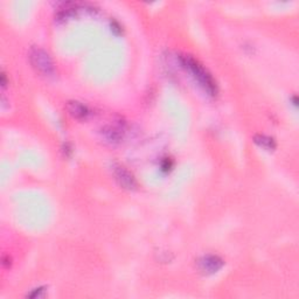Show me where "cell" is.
I'll use <instances>...</instances> for the list:
<instances>
[{
  "label": "cell",
  "mask_w": 299,
  "mask_h": 299,
  "mask_svg": "<svg viewBox=\"0 0 299 299\" xmlns=\"http://www.w3.org/2000/svg\"><path fill=\"white\" fill-rule=\"evenodd\" d=\"M28 58L32 67L37 71V73L45 75V76H52V75L54 74L55 68L54 63H53V60L51 56H49L48 53L46 51H44L42 48L33 47L31 51H29Z\"/></svg>",
  "instance_id": "obj_2"
},
{
  "label": "cell",
  "mask_w": 299,
  "mask_h": 299,
  "mask_svg": "<svg viewBox=\"0 0 299 299\" xmlns=\"http://www.w3.org/2000/svg\"><path fill=\"white\" fill-rule=\"evenodd\" d=\"M196 264L202 274L211 275L218 272L223 267V260L217 255H207L198 260Z\"/></svg>",
  "instance_id": "obj_4"
},
{
  "label": "cell",
  "mask_w": 299,
  "mask_h": 299,
  "mask_svg": "<svg viewBox=\"0 0 299 299\" xmlns=\"http://www.w3.org/2000/svg\"><path fill=\"white\" fill-rule=\"evenodd\" d=\"M113 176H115L117 183L123 188L129 189V191H134V189L137 188V181H136L134 174L129 172L124 166H113Z\"/></svg>",
  "instance_id": "obj_3"
},
{
  "label": "cell",
  "mask_w": 299,
  "mask_h": 299,
  "mask_svg": "<svg viewBox=\"0 0 299 299\" xmlns=\"http://www.w3.org/2000/svg\"><path fill=\"white\" fill-rule=\"evenodd\" d=\"M44 291H45L44 289H36L35 291H34L33 293L28 294V296H29V297H33V298H35V297H37V298H39V297H42V296H44V294H42Z\"/></svg>",
  "instance_id": "obj_8"
},
{
  "label": "cell",
  "mask_w": 299,
  "mask_h": 299,
  "mask_svg": "<svg viewBox=\"0 0 299 299\" xmlns=\"http://www.w3.org/2000/svg\"><path fill=\"white\" fill-rule=\"evenodd\" d=\"M6 83H7L6 82V75L3 74L2 75V86L4 87V88H5V87H6Z\"/></svg>",
  "instance_id": "obj_9"
},
{
  "label": "cell",
  "mask_w": 299,
  "mask_h": 299,
  "mask_svg": "<svg viewBox=\"0 0 299 299\" xmlns=\"http://www.w3.org/2000/svg\"><path fill=\"white\" fill-rule=\"evenodd\" d=\"M181 62H183V66L192 74V76L195 78V81H198L199 84L202 87L203 90L208 95L215 96L218 94L217 82L214 81L213 76L208 73V70L198 60H195L191 55H184L181 58Z\"/></svg>",
  "instance_id": "obj_1"
},
{
  "label": "cell",
  "mask_w": 299,
  "mask_h": 299,
  "mask_svg": "<svg viewBox=\"0 0 299 299\" xmlns=\"http://www.w3.org/2000/svg\"><path fill=\"white\" fill-rule=\"evenodd\" d=\"M66 108L69 115L76 119H86L89 116V109L81 102L70 101L67 103Z\"/></svg>",
  "instance_id": "obj_5"
},
{
  "label": "cell",
  "mask_w": 299,
  "mask_h": 299,
  "mask_svg": "<svg viewBox=\"0 0 299 299\" xmlns=\"http://www.w3.org/2000/svg\"><path fill=\"white\" fill-rule=\"evenodd\" d=\"M253 141H255L257 145H260L261 147H263V149L269 150V151L275 150V147H276V143H275L274 139L268 137V136L256 135L255 137H253Z\"/></svg>",
  "instance_id": "obj_7"
},
{
  "label": "cell",
  "mask_w": 299,
  "mask_h": 299,
  "mask_svg": "<svg viewBox=\"0 0 299 299\" xmlns=\"http://www.w3.org/2000/svg\"><path fill=\"white\" fill-rule=\"evenodd\" d=\"M105 138L111 143H118L123 138V130L118 126H108L103 130Z\"/></svg>",
  "instance_id": "obj_6"
}]
</instances>
